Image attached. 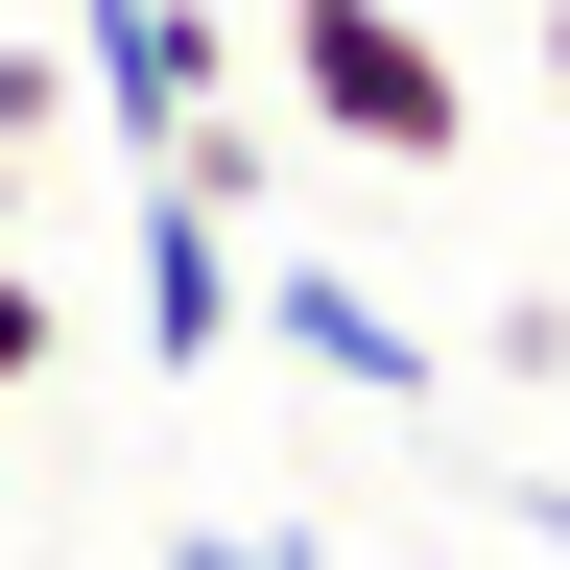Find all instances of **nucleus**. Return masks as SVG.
I'll return each mask as SVG.
<instances>
[{"label": "nucleus", "mask_w": 570, "mask_h": 570, "mask_svg": "<svg viewBox=\"0 0 570 570\" xmlns=\"http://www.w3.org/2000/svg\"><path fill=\"white\" fill-rule=\"evenodd\" d=\"M262 48H285V119L333 142V167H475V71L404 24V0H262Z\"/></svg>", "instance_id": "f257e3e1"}, {"label": "nucleus", "mask_w": 570, "mask_h": 570, "mask_svg": "<svg viewBox=\"0 0 570 570\" xmlns=\"http://www.w3.org/2000/svg\"><path fill=\"white\" fill-rule=\"evenodd\" d=\"M214 356H262V214L142 167V381H214Z\"/></svg>", "instance_id": "f03ea898"}, {"label": "nucleus", "mask_w": 570, "mask_h": 570, "mask_svg": "<svg viewBox=\"0 0 570 570\" xmlns=\"http://www.w3.org/2000/svg\"><path fill=\"white\" fill-rule=\"evenodd\" d=\"M262 356H309L333 404H428V381H452V356H428L356 262H309V238H262Z\"/></svg>", "instance_id": "7ed1b4c3"}, {"label": "nucleus", "mask_w": 570, "mask_h": 570, "mask_svg": "<svg viewBox=\"0 0 570 570\" xmlns=\"http://www.w3.org/2000/svg\"><path fill=\"white\" fill-rule=\"evenodd\" d=\"M142 167H167V190H214V214H262V190H285V142H262V119H238V96H214V119H190V142H142Z\"/></svg>", "instance_id": "20e7f679"}, {"label": "nucleus", "mask_w": 570, "mask_h": 570, "mask_svg": "<svg viewBox=\"0 0 570 570\" xmlns=\"http://www.w3.org/2000/svg\"><path fill=\"white\" fill-rule=\"evenodd\" d=\"M48 356H71V309H48V262H24V238H0V404H24V381H48Z\"/></svg>", "instance_id": "39448f33"}, {"label": "nucleus", "mask_w": 570, "mask_h": 570, "mask_svg": "<svg viewBox=\"0 0 570 570\" xmlns=\"http://www.w3.org/2000/svg\"><path fill=\"white\" fill-rule=\"evenodd\" d=\"M167 570H333L309 523H167Z\"/></svg>", "instance_id": "423d86ee"}, {"label": "nucleus", "mask_w": 570, "mask_h": 570, "mask_svg": "<svg viewBox=\"0 0 570 570\" xmlns=\"http://www.w3.org/2000/svg\"><path fill=\"white\" fill-rule=\"evenodd\" d=\"M48 119H71V48H0V167H24Z\"/></svg>", "instance_id": "0eeeda50"}, {"label": "nucleus", "mask_w": 570, "mask_h": 570, "mask_svg": "<svg viewBox=\"0 0 570 570\" xmlns=\"http://www.w3.org/2000/svg\"><path fill=\"white\" fill-rule=\"evenodd\" d=\"M547 71H570V0H547Z\"/></svg>", "instance_id": "6e6552de"}, {"label": "nucleus", "mask_w": 570, "mask_h": 570, "mask_svg": "<svg viewBox=\"0 0 570 570\" xmlns=\"http://www.w3.org/2000/svg\"><path fill=\"white\" fill-rule=\"evenodd\" d=\"M238 24H262V0H238Z\"/></svg>", "instance_id": "1a4fd4ad"}]
</instances>
